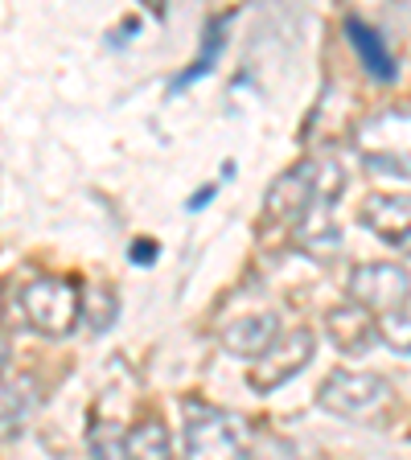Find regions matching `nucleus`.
Wrapping results in <instances>:
<instances>
[{
	"instance_id": "4",
	"label": "nucleus",
	"mask_w": 411,
	"mask_h": 460,
	"mask_svg": "<svg viewBox=\"0 0 411 460\" xmlns=\"http://www.w3.org/2000/svg\"><path fill=\"white\" fill-rule=\"evenodd\" d=\"M21 313L33 329L49 337H67L75 333V325L83 321V296L70 279L58 276H38L33 284L21 288Z\"/></svg>"
},
{
	"instance_id": "9",
	"label": "nucleus",
	"mask_w": 411,
	"mask_h": 460,
	"mask_svg": "<svg viewBox=\"0 0 411 460\" xmlns=\"http://www.w3.org/2000/svg\"><path fill=\"white\" fill-rule=\"evenodd\" d=\"M313 190H317V164H300V169L284 172V177H280V181L268 190L264 218L297 230V222L305 218L308 201H313Z\"/></svg>"
},
{
	"instance_id": "3",
	"label": "nucleus",
	"mask_w": 411,
	"mask_h": 460,
	"mask_svg": "<svg viewBox=\"0 0 411 460\" xmlns=\"http://www.w3.org/2000/svg\"><path fill=\"white\" fill-rule=\"evenodd\" d=\"M317 402L326 407V411L342 415V420H358V423H371L387 411L395 402V391L387 378L379 374H358V370H337L326 378Z\"/></svg>"
},
{
	"instance_id": "12",
	"label": "nucleus",
	"mask_w": 411,
	"mask_h": 460,
	"mask_svg": "<svg viewBox=\"0 0 411 460\" xmlns=\"http://www.w3.org/2000/svg\"><path fill=\"white\" fill-rule=\"evenodd\" d=\"M345 38H350V46L358 49V58H362V66L371 78H379V83H395V58L391 49H387L383 33L379 29H371L362 17H345Z\"/></svg>"
},
{
	"instance_id": "10",
	"label": "nucleus",
	"mask_w": 411,
	"mask_h": 460,
	"mask_svg": "<svg viewBox=\"0 0 411 460\" xmlns=\"http://www.w3.org/2000/svg\"><path fill=\"white\" fill-rule=\"evenodd\" d=\"M280 337V316L276 313H259V316H243V321H230L219 333L222 349L235 358H264L276 345Z\"/></svg>"
},
{
	"instance_id": "5",
	"label": "nucleus",
	"mask_w": 411,
	"mask_h": 460,
	"mask_svg": "<svg viewBox=\"0 0 411 460\" xmlns=\"http://www.w3.org/2000/svg\"><path fill=\"white\" fill-rule=\"evenodd\" d=\"M251 428L235 411H201L185 428V460H247Z\"/></svg>"
},
{
	"instance_id": "6",
	"label": "nucleus",
	"mask_w": 411,
	"mask_h": 460,
	"mask_svg": "<svg viewBox=\"0 0 411 460\" xmlns=\"http://www.w3.org/2000/svg\"><path fill=\"white\" fill-rule=\"evenodd\" d=\"M350 300L371 316H395L411 300V276L395 263H362L350 271Z\"/></svg>"
},
{
	"instance_id": "19",
	"label": "nucleus",
	"mask_w": 411,
	"mask_h": 460,
	"mask_svg": "<svg viewBox=\"0 0 411 460\" xmlns=\"http://www.w3.org/2000/svg\"><path fill=\"white\" fill-rule=\"evenodd\" d=\"M156 259V243H132V263H153Z\"/></svg>"
},
{
	"instance_id": "18",
	"label": "nucleus",
	"mask_w": 411,
	"mask_h": 460,
	"mask_svg": "<svg viewBox=\"0 0 411 460\" xmlns=\"http://www.w3.org/2000/svg\"><path fill=\"white\" fill-rule=\"evenodd\" d=\"M379 341L391 345L395 354H411V316L407 313L379 316Z\"/></svg>"
},
{
	"instance_id": "13",
	"label": "nucleus",
	"mask_w": 411,
	"mask_h": 460,
	"mask_svg": "<svg viewBox=\"0 0 411 460\" xmlns=\"http://www.w3.org/2000/svg\"><path fill=\"white\" fill-rule=\"evenodd\" d=\"M128 460H169V428H165L156 415L140 420L132 431H128Z\"/></svg>"
},
{
	"instance_id": "11",
	"label": "nucleus",
	"mask_w": 411,
	"mask_h": 460,
	"mask_svg": "<svg viewBox=\"0 0 411 460\" xmlns=\"http://www.w3.org/2000/svg\"><path fill=\"white\" fill-rule=\"evenodd\" d=\"M326 325H329V337H334V345L342 354H366L371 341L379 337V321H371V313L358 308L354 300L334 308V313L326 316Z\"/></svg>"
},
{
	"instance_id": "15",
	"label": "nucleus",
	"mask_w": 411,
	"mask_h": 460,
	"mask_svg": "<svg viewBox=\"0 0 411 460\" xmlns=\"http://www.w3.org/2000/svg\"><path fill=\"white\" fill-rule=\"evenodd\" d=\"M29 407H33V399H29V383H25V378H21V383L4 378V436H9V440H17V436H21Z\"/></svg>"
},
{
	"instance_id": "1",
	"label": "nucleus",
	"mask_w": 411,
	"mask_h": 460,
	"mask_svg": "<svg viewBox=\"0 0 411 460\" xmlns=\"http://www.w3.org/2000/svg\"><path fill=\"white\" fill-rule=\"evenodd\" d=\"M354 148L374 172L411 177V111L383 107V111L366 115L354 132Z\"/></svg>"
},
{
	"instance_id": "8",
	"label": "nucleus",
	"mask_w": 411,
	"mask_h": 460,
	"mask_svg": "<svg viewBox=\"0 0 411 460\" xmlns=\"http://www.w3.org/2000/svg\"><path fill=\"white\" fill-rule=\"evenodd\" d=\"M358 218H362V226L371 234H379L383 243H391V247L411 255V198L407 193H374V198L362 201Z\"/></svg>"
},
{
	"instance_id": "2",
	"label": "nucleus",
	"mask_w": 411,
	"mask_h": 460,
	"mask_svg": "<svg viewBox=\"0 0 411 460\" xmlns=\"http://www.w3.org/2000/svg\"><path fill=\"white\" fill-rule=\"evenodd\" d=\"M342 190H345V172L337 169V164H317L313 201H308L305 218L292 230V234H297V247L305 251V255L321 259V263L342 255V234H337V226H334V206H337V198H342Z\"/></svg>"
},
{
	"instance_id": "14",
	"label": "nucleus",
	"mask_w": 411,
	"mask_h": 460,
	"mask_svg": "<svg viewBox=\"0 0 411 460\" xmlns=\"http://www.w3.org/2000/svg\"><path fill=\"white\" fill-rule=\"evenodd\" d=\"M230 25V13H222L219 21H210L206 25V41H201V54L190 62V70H185L177 83H173V91H182V86H190V83H198L201 75H210V62H219V54H222V29Z\"/></svg>"
},
{
	"instance_id": "7",
	"label": "nucleus",
	"mask_w": 411,
	"mask_h": 460,
	"mask_svg": "<svg viewBox=\"0 0 411 460\" xmlns=\"http://www.w3.org/2000/svg\"><path fill=\"white\" fill-rule=\"evenodd\" d=\"M313 354H317V337L308 333V329H288V333H280L276 345H272L264 358H255V366L247 370L251 391H259V394L280 391V386L292 383V378L313 362Z\"/></svg>"
},
{
	"instance_id": "16",
	"label": "nucleus",
	"mask_w": 411,
	"mask_h": 460,
	"mask_svg": "<svg viewBox=\"0 0 411 460\" xmlns=\"http://www.w3.org/2000/svg\"><path fill=\"white\" fill-rule=\"evenodd\" d=\"M115 316H120V305H115V296L107 292V288H91V292H83V321L95 329V333L112 329Z\"/></svg>"
},
{
	"instance_id": "20",
	"label": "nucleus",
	"mask_w": 411,
	"mask_h": 460,
	"mask_svg": "<svg viewBox=\"0 0 411 460\" xmlns=\"http://www.w3.org/2000/svg\"><path fill=\"white\" fill-rule=\"evenodd\" d=\"M214 193H219V185H201V190L190 198V210H201V206H206V201H210Z\"/></svg>"
},
{
	"instance_id": "17",
	"label": "nucleus",
	"mask_w": 411,
	"mask_h": 460,
	"mask_svg": "<svg viewBox=\"0 0 411 460\" xmlns=\"http://www.w3.org/2000/svg\"><path fill=\"white\" fill-rule=\"evenodd\" d=\"M124 431L120 428H107V423H91V456L95 460H128L124 448Z\"/></svg>"
}]
</instances>
